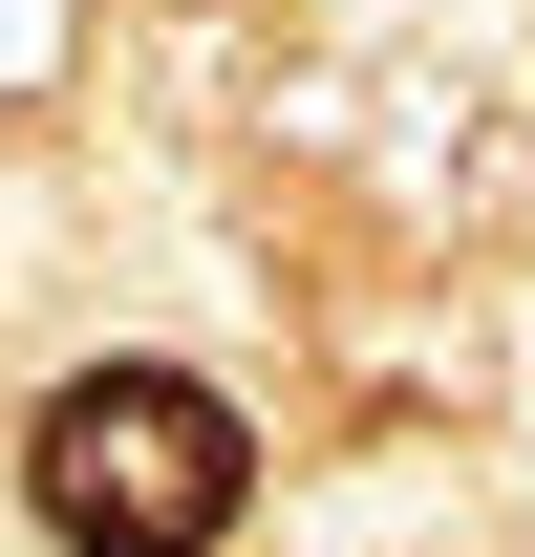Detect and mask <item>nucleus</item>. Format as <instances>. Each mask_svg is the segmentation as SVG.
I'll return each mask as SVG.
<instances>
[{"instance_id":"f257e3e1","label":"nucleus","mask_w":535,"mask_h":557,"mask_svg":"<svg viewBox=\"0 0 535 557\" xmlns=\"http://www.w3.org/2000/svg\"><path fill=\"white\" fill-rule=\"evenodd\" d=\"M22 493H43L65 557H214L236 493H258V450H236V408H214L194 364H86L22 429Z\"/></svg>"}]
</instances>
